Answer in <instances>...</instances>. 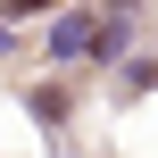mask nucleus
Returning <instances> with one entry per match:
<instances>
[{"instance_id": "1", "label": "nucleus", "mask_w": 158, "mask_h": 158, "mask_svg": "<svg viewBox=\"0 0 158 158\" xmlns=\"http://www.w3.org/2000/svg\"><path fill=\"white\" fill-rule=\"evenodd\" d=\"M92 33H100V8H92V0H67V17L42 33V50H50L58 67H83V58H92Z\"/></svg>"}, {"instance_id": "2", "label": "nucleus", "mask_w": 158, "mask_h": 158, "mask_svg": "<svg viewBox=\"0 0 158 158\" xmlns=\"http://www.w3.org/2000/svg\"><path fill=\"white\" fill-rule=\"evenodd\" d=\"M125 42H133V8H125V0H108V8H100V33H92V58H83V67H117V58H125Z\"/></svg>"}, {"instance_id": "3", "label": "nucleus", "mask_w": 158, "mask_h": 158, "mask_svg": "<svg viewBox=\"0 0 158 158\" xmlns=\"http://www.w3.org/2000/svg\"><path fill=\"white\" fill-rule=\"evenodd\" d=\"M125 92H158V58H133L125 67Z\"/></svg>"}, {"instance_id": "4", "label": "nucleus", "mask_w": 158, "mask_h": 158, "mask_svg": "<svg viewBox=\"0 0 158 158\" xmlns=\"http://www.w3.org/2000/svg\"><path fill=\"white\" fill-rule=\"evenodd\" d=\"M92 8H108V0H92Z\"/></svg>"}]
</instances>
